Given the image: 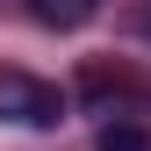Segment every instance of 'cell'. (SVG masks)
I'll return each instance as SVG.
<instances>
[{
    "label": "cell",
    "instance_id": "cell-4",
    "mask_svg": "<svg viewBox=\"0 0 151 151\" xmlns=\"http://www.w3.org/2000/svg\"><path fill=\"white\" fill-rule=\"evenodd\" d=\"M144 36H151V0H144Z\"/></svg>",
    "mask_w": 151,
    "mask_h": 151
},
{
    "label": "cell",
    "instance_id": "cell-3",
    "mask_svg": "<svg viewBox=\"0 0 151 151\" xmlns=\"http://www.w3.org/2000/svg\"><path fill=\"white\" fill-rule=\"evenodd\" d=\"M93 151H151V137H144V122H101V137H93Z\"/></svg>",
    "mask_w": 151,
    "mask_h": 151
},
{
    "label": "cell",
    "instance_id": "cell-1",
    "mask_svg": "<svg viewBox=\"0 0 151 151\" xmlns=\"http://www.w3.org/2000/svg\"><path fill=\"white\" fill-rule=\"evenodd\" d=\"M0 122H22V129H58L65 122V93L36 72H0Z\"/></svg>",
    "mask_w": 151,
    "mask_h": 151
},
{
    "label": "cell",
    "instance_id": "cell-2",
    "mask_svg": "<svg viewBox=\"0 0 151 151\" xmlns=\"http://www.w3.org/2000/svg\"><path fill=\"white\" fill-rule=\"evenodd\" d=\"M29 14L43 29H86L93 14H101V0H29Z\"/></svg>",
    "mask_w": 151,
    "mask_h": 151
}]
</instances>
